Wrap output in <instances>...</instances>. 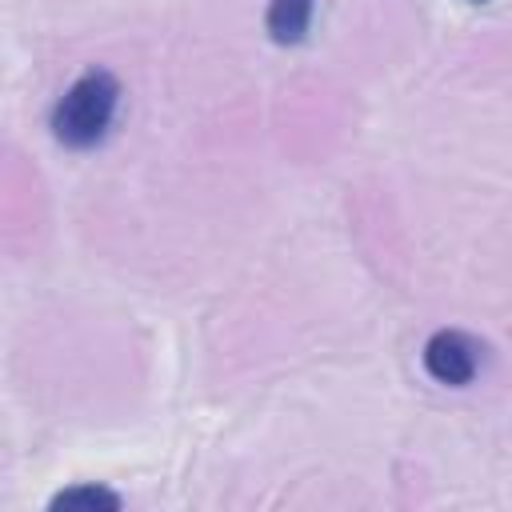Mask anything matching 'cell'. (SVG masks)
<instances>
[{"label":"cell","mask_w":512,"mask_h":512,"mask_svg":"<svg viewBox=\"0 0 512 512\" xmlns=\"http://www.w3.org/2000/svg\"><path fill=\"white\" fill-rule=\"evenodd\" d=\"M120 108V84L108 68H88L76 76L52 108V136L64 148H92L108 136Z\"/></svg>","instance_id":"obj_1"},{"label":"cell","mask_w":512,"mask_h":512,"mask_svg":"<svg viewBox=\"0 0 512 512\" xmlns=\"http://www.w3.org/2000/svg\"><path fill=\"white\" fill-rule=\"evenodd\" d=\"M480 360H484V348L460 332V328H440L428 344H424V368L432 380L440 384H452V388H464L476 380L480 372Z\"/></svg>","instance_id":"obj_2"},{"label":"cell","mask_w":512,"mask_h":512,"mask_svg":"<svg viewBox=\"0 0 512 512\" xmlns=\"http://www.w3.org/2000/svg\"><path fill=\"white\" fill-rule=\"evenodd\" d=\"M316 0H272L264 12V28L276 44H300L308 36Z\"/></svg>","instance_id":"obj_3"},{"label":"cell","mask_w":512,"mask_h":512,"mask_svg":"<svg viewBox=\"0 0 512 512\" xmlns=\"http://www.w3.org/2000/svg\"><path fill=\"white\" fill-rule=\"evenodd\" d=\"M52 508H120V496L108 488H96V484H80V488L60 492L52 500Z\"/></svg>","instance_id":"obj_4"},{"label":"cell","mask_w":512,"mask_h":512,"mask_svg":"<svg viewBox=\"0 0 512 512\" xmlns=\"http://www.w3.org/2000/svg\"><path fill=\"white\" fill-rule=\"evenodd\" d=\"M476 4H484V0H476Z\"/></svg>","instance_id":"obj_5"}]
</instances>
